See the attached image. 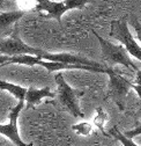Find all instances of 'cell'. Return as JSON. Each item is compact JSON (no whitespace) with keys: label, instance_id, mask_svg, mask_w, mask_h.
Segmentation results:
<instances>
[{"label":"cell","instance_id":"1","mask_svg":"<svg viewBox=\"0 0 141 146\" xmlns=\"http://www.w3.org/2000/svg\"><path fill=\"white\" fill-rule=\"evenodd\" d=\"M92 31L99 42L101 50H102V58L109 64L110 68H113L115 65H123L133 71L138 70V66L133 63V60H131L128 53L126 52L124 46L120 44H113L112 42H109L108 40L99 36L98 33H96L95 30H92Z\"/></svg>","mask_w":141,"mask_h":146},{"label":"cell","instance_id":"2","mask_svg":"<svg viewBox=\"0 0 141 146\" xmlns=\"http://www.w3.org/2000/svg\"><path fill=\"white\" fill-rule=\"evenodd\" d=\"M109 36L120 42V45L124 46L127 53H130L131 56L141 62V48L136 40L133 37L125 17L111 21Z\"/></svg>","mask_w":141,"mask_h":146},{"label":"cell","instance_id":"3","mask_svg":"<svg viewBox=\"0 0 141 146\" xmlns=\"http://www.w3.org/2000/svg\"><path fill=\"white\" fill-rule=\"evenodd\" d=\"M89 3L88 0H64V1H51V0H38L34 11L46 13L45 19H55L61 23L63 15L70 9H82Z\"/></svg>","mask_w":141,"mask_h":146},{"label":"cell","instance_id":"4","mask_svg":"<svg viewBox=\"0 0 141 146\" xmlns=\"http://www.w3.org/2000/svg\"><path fill=\"white\" fill-rule=\"evenodd\" d=\"M56 82L58 86V98L61 104L74 117L83 118L84 114L81 110L80 103H79V100L83 94V92H80V90H76L70 87L64 79L63 73H57L56 74Z\"/></svg>","mask_w":141,"mask_h":146},{"label":"cell","instance_id":"5","mask_svg":"<svg viewBox=\"0 0 141 146\" xmlns=\"http://www.w3.org/2000/svg\"><path fill=\"white\" fill-rule=\"evenodd\" d=\"M45 51L41 49L32 48L26 44L20 37L17 30L15 28L14 33L6 38L0 40V54L7 57H15V56H22V54H29V56H36L41 57Z\"/></svg>","mask_w":141,"mask_h":146},{"label":"cell","instance_id":"6","mask_svg":"<svg viewBox=\"0 0 141 146\" xmlns=\"http://www.w3.org/2000/svg\"><path fill=\"white\" fill-rule=\"evenodd\" d=\"M105 74L109 76V96L120 110H124L125 101L130 93L132 82L125 79L119 72L110 67L107 68Z\"/></svg>","mask_w":141,"mask_h":146},{"label":"cell","instance_id":"7","mask_svg":"<svg viewBox=\"0 0 141 146\" xmlns=\"http://www.w3.org/2000/svg\"><path fill=\"white\" fill-rule=\"evenodd\" d=\"M24 101H19L9 113V122L7 124H0V135H4L7 137L13 144L16 146H34L32 143L26 144L20 135H19V129H17V118L20 116V113L24 108Z\"/></svg>","mask_w":141,"mask_h":146},{"label":"cell","instance_id":"8","mask_svg":"<svg viewBox=\"0 0 141 146\" xmlns=\"http://www.w3.org/2000/svg\"><path fill=\"white\" fill-rule=\"evenodd\" d=\"M42 60L46 62H55V63H61L66 65H80V66H90V67H97V68H103L98 63L90 60L88 58L78 56V54H72V53H66V52H60V53H50V52H44L40 57Z\"/></svg>","mask_w":141,"mask_h":146},{"label":"cell","instance_id":"9","mask_svg":"<svg viewBox=\"0 0 141 146\" xmlns=\"http://www.w3.org/2000/svg\"><path fill=\"white\" fill-rule=\"evenodd\" d=\"M26 14L24 11L16 9L13 12H5L0 13V40L6 38L12 35L11 27H13L21 17Z\"/></svg>","mask_w":141,"mask_h":146},{"label":"cell","instance_id":"10","mask_svg":"<svg viewBox=\"0 0 141 146\" xmlns=\"http://www.w3.org/2000/svg\"><path fill=\"white\" fill-rule=\"evenodd\" d=\"M55 96L56 94L53 92H51V89L49 87H44L41 89L29 87L27 89L24 102H27L28 106H36V104H40L44 99H51Z\"/></svg>","mask_w":141,"mask_h":146},{"label":"cell","instance_id":"11","mask_svg":"<svg viewBox=\"0 0 141 146\" xmlns=\"http://www.w3.org/2000/svg\"><path fill=\"white\" fill-rule=\"evenodd\" d=\"M26 87H22L20 85H16L13 82H8L5 80H0V90H5V92L11 93L17 101H24L26 94H27Z\"/></svg>","mask_w":141,"mask_h":146},{"label":"cell","instance_id":"12","mask_svg":"<svg viewBox=\"0 0 141 146\" xmlns=\"http://www.w3.org/2000/svg\"><path fill=\"white\" fill-rule=\"evenodd\" d=\"M40 60H41L40 57H36V56H29V54H22V56L11 57L9 60L6 63V65H9V64H20V65L34 66V65H37Z\"/></svg>","mask_w":141,"mask_h":146},{"label":"cell","instance_id":"13","mask_svg":"<svg viewBox=\"0 0 141 146\" xmlns=\"http://www.w3.org/2000/svg\"><path fill=\"white\" fill-rule=\"evenodd\" d=\"M109 122V115L108 113L104 110L103 108H96V114L94 117V124L98 127L101 131L104 132V126Z\"/></svg>","mask_w":141,"mask_h":146},{"label":"cell","instance_id":"14","mask_svg":"<svg viewBox=\"0 0 141 146\" xmlns=\"http://www.w3.org/2000/svg\"><path fill=\"white\" fill-rule=\"evenodd\" d=\"M72 130L74 132H76L79 136H89L90 132L93 131V125L88 122H81V123H78L75 125L72 126Z\"/></svg>","mask_w":141,"mask_h":146},{"label":"cell","instance_id":"15","mask_svg":"<svg viewBox=\"0 0 141 146\" xmlns=\"http://www.w3.org/2000/svg\"><path fill=\"white\" fill-rule=\"evenodd\" d=\"M110 135H111V136H113L118 141H120V143L123 144V146H140V145L135 144L132 139L126 138L124 135H123V133L117 129V127H113V129H111V130H110Z\"/></svg>","mask_w":141,"mask_h":146},{"label":"cell","instance_id":"16","mask_svg":"<svg viewBox=\"0 0 141 146\" xmlns=\"http://www.w3.org/2000/svg\"><path fill=\"white\" fill-rule=\"evenodd\" d=\"M130 25L133 27V29H134V31H135V34H136V38H138L139 45H140V48H141V23L139 22L138 19L133 17V19H131V21H130Z\"/></svg>","mask_w":141,"mask_h":146},{"label":"cell","instance_id":"17","mask_svg":"<svg viewBox=\"0 0 141 146\" xmlns=\"http://www.w3.org/2000/svg\"><path fill=\"white\" fill-rule=\"evenodd\" d=\"M126 138H128V139H132L133 140V138H135V137H138V136H140L141 135V124L140 125H138L136 127H134V129H132V130H128V131H126L125 133H123Z\"/></svg>","mask_w":141,"mask_h":146},{"label":"cell","instance_id":"18","mask_svg":"<svg viewBox=\"0 0 141 146\" xmlns=\"http://www.w3.org/2000/svg\"><path fill=\"white\" fill-rule=\"evenodd\" d=\"M134 85L141 87V70L140 68H138L135 71V84Z\"/></svg>","mask_w":141,"mask_h":146},{"label":"cell","instance_id":"19","mask_svg":"<svg viewBox=\"0 0 141 146\" xmlns=\"http://www.w3.org/2000/svg\"><path fill=\"white\" fill-rule=\"evenodd\" d=\"M131 88H133L135 92H136V94H138V96H139V99H140V104H141V87H140V86H136V85H134V84H132V85H131Z\"/></svg>","mask_w":141,"mask_h":146},{"label":"cell","instance_id":"20","mask_svg":"<svg viewBox=\"0 0 141 146\" xmlns=\"http://www.w3.org/2000/svg\"><path fill=\"white\" fill-rule=\"evenodd\" d=\"M8 60H9V57H7V56H1V54H0V66H5Z\"/></svg>","mask_w":141,"mask_h":146}]
</instances>
